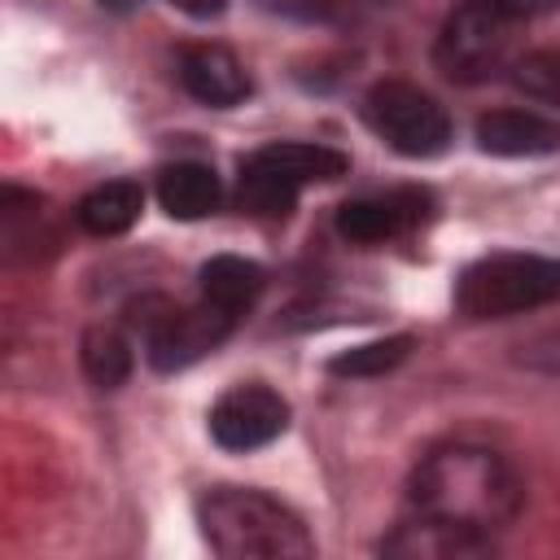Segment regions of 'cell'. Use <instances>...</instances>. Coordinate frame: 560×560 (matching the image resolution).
<instances>
[{"label":"cell","mask_w":560,"mask_h":560,"mask_svg":"<svg viewBox=\"0 0 560 560\" xmlns=\"http://www.w3.org/2000/svg\"><path fill=\"white\" fill-rule=\"evenodd\" d=\"M140 210H144V188L136 179H109V184H96L74 206V219L92 236H122L140 219Z\"/></svg>","instance_id":"obj_14"},{"label":"cell","mask_w":560,"mask_h":560,"mask_svg":"<svg viewBox=\"0 0 560 560\" xmlns=\"http://www.w3.org/2000/svg\"><path fill=\"white\" fill-rule=\"evenodd\" d=\"M512 83L547 105H560V52L556 48H542V52H525L516 66H512Z\"/></svg>","instance_id":"obj_19"},{"label":"cell","mask_w":560,"mask_h":560,"mask_svg":"<svg viewBox=\"0 0 560 560\" xmlns=\"http://www.w3.org/2000/svg\"><path fill=\"white\" fill-rule=\"evenodd\" d=\"M101 9H109V13H131V9H140L144 0H96Z\"/></svg>","instance_id":"obj_24"},{"label":"cell","mask_w":560,"mask_h":560,"mask_svg":"<svg viewBox=\"0 0 560 560\" xmlns=\"http://www.w3.org/2000/svg\"><path fill=\"white\" fill-rule=\"evenodd\" d=\"M79 363L96 389H118L131 376V346L114 328H88L79 341Z\"/></svg>","instance_id":"obj_17"},{"label":"cell","mask_w":560,"mask_h":560,"mask_svg":"<svg viewBox=\"0 0 560 560\" xmlns=\"http://www.w3.org/2000/svg\"><path fill=\"white\" fill-rule=\"evenodd\" d=\"M516 31H521L516 18H503L494 9H481V4H464L459 0L451 9V18L442 22V31H438L433 66L451 83H486V79H494L512 61Z\"/></svg>","instance_id":"obj_5"},{"label":"cell","mask_w":560,"mask_h":560,"mask_svg":"<svg viewBox=\"0 0 560 560\" xmlns=\"http://www.w3.org/2000/svg\"><path fill=\"white\" fill-rule=\"evenodd\" d=\"M158 201L171 219L192 223V219H206L219 210L223 184L206 162H175V166H162V175H158Z\"/></svg>","instance_id":"obj_12"},{"label":"cell","mask_w":560,"mask_h":560,"mask_svg":"<svg viewBox=\"0 0 560 560\" xmlns=\"http://www.w3.org/2000/svg\"><path fill=\"white\" fill-rule=\"evenodd\" d=\"M289 429V402L262 385V381H245L232 385L214 407H210V438L223 451H258L271 446L280 433Z\"/></svg>","instance_id":"obj_7"},{"label":"cell","mask_w":560,"mask_h":560,"mask_svg":"<svg viewBox=\"0 0 560 560\" xmlns=\"http://www.w3.org/2000/svg\"><path fill=\"white\" fill-rule=\"evenodd\" d=\"M254 158H262L267 166L284 171L293 184H319V179H341L350 171V158L341 149L328 144H306V140H276L267 149H258Z\"/></svg>","instance_id":"obj_15"},{"label":"cell","mask_w":560,"mask_h":560,"mask_svg":"<svg viewBox=\"0 0 560 560\" xmlns=\"http://www.w3.org/2000/svg\"><path fill=\"white\" fill-rule=\"evenodd\" d=\"M525 363H534V368H547V372H560V332H551L547 341H538V346H529L525 354H521Z\"/></svg>","instance_id":"obj_22"},{"label":"cell","mask_w":560,"mask_h":560,"mask_svg":"<svg viewBox=\"0 0 560 560\" xmlns=\"http://www.w3.org/2000/svg\"><path fill=\"white\" fill-rule=\"evenodd\" d=\"M201 298L223 306L228 315H241L258 302V293L267 289V271L241 254H214L210 262H201Z\"/></svg>","instance_id":"obj_13"},{"label":"cell","mask_w":560,"mask_h":560,"mask_svg":"<svg viewBox=\"0 0 560 560\" xmlns=\"http://www.w3.org/2000/svg\"><path fill=\"white\" fill-rule=\"evenodd\" d=\"M411 346L416 341L407 332H394V337H381V341H363V346H350V350L332 354L328 372L332 376H385L411 354Z\"/></svg>","instance_id":"obj_18"},{"label":"cell","mask_w":560,"mask_h":560,"mask_svg":"<svg viewBox=\"0 0 560 560\" xmlns=\"http://www.w3.org/2000/svg\"><path fill=\"white\" fill-rule=\"evenodd\" d=\"M407 499L416 516L494 538L521 512L525 486L499 451L477 446V442H451V446L429 451L416 464L407 481Z\"/></svg>","instance_id":"obj_1"},{"label":"cell","mask_w":560,"mask_h":560,"mask_svg":"<svg viewBox=\"0 0 560 560\" xmlns=\"http://www.w3.org/2000/svg\"><path fill=\"white\" fill-rule=\"evenodd\" d=\"M477 144L494 158H542L560 153V122L534 109H494L477 118Z\"/></svg>","instance_id":"obj_9"},{"label":"cell","mask_w":560,"mask_h":560,"mask_svg":"<svg viewBox=\"0 0 560 560\" xmlns=\"http://www.w3.org/2000/svg\"><path fill=\"white\" fill-rule=\"evenodd\" d=\"M490 547L494 542L481 534H468V529H455V525H442L416 512L407 525H398L381 542L385 556H402V560H472V556H486Z\"/></svg>","instance_id":"obj_10"},{"label":"cell","mask_w":560,"mask_h":560,"mask_svg":"<svg viewBox=\"0 0 560 560\" xmlns=\"http://www.w3.org/2000/svg\"><path fill=\"white\" fill-rule=\"evenodd\" d=\"M302 184H293L284 171L267 166L262 158H245L241 179H236V201L241 210H249L254 219H284L298 201Z\"/></svg>","instance_id":"obj_16"},{"label":"cell","mask_w":560,"mask_h":560,"mask_svg":"<svg viewBox=\"0 0 560 560\" xmlns=\"http://www.w3.org/2000/svg\"><path fill=\"white\" fill-rule=\"evenodd\" d=\"M420 206H424V197H416V192L359 197L337 210V232L354 245H381V241H394L398 232H407L411 223H420Z\"/></svg>","instance_id":"obj_11"},{"label":"cell","mask_w":560,"mask_h":560,"mask_svg":"<svg viewBox=\"0 0 560 560\" xmlns=\"http://www.w3.org/2000/svg\"><path fill=\"white\" fill-rule=\"evenodd\" d=\"M171 4H175L179 13H188V18H201V22H206V18H219V13L228 9V0H171Z\"/></svg>","instance_id":"obj_23"},{"label":"cell","mask_w":560,"mask_h":560,"mask_svg":"<svg viewBox=\"0 0 560 560\" xmlns=\"http://www.w3.org/2000/svg\"><path fill=\"white\" fill-rule=\"evenodd\" d=\"M368 127L402 158H438L451 144V118L424 88L407 79H381L363 96Z\"/></svg>","instance_id":"obj_6"},{"label":"cell","mask_w":560,"mask_h":560,"mask_svg":"<svg viewBox=\"0 0 560 560\" xmlns=\"http://www.w3.org/2000/svg\"><path fill=\"white\" fill-rule=\"evenodd\" d=\"M560 302V258L542 254H490L464 267L455 306L468 319H503Z\"/></svg>","instance_id":"obj_3"},{"label":"cell","mask_w":560,"mask_h":560,"mask_svg":"<svg viewBox=\"0 0 560 560\" xmlns=\"http://www.w3.org/2000/svg\"><path fill=\"white\" fill-rule=\"evenodd\" d=\"M131 328L144 337V354L158 372H179L197 359H206L236 324V315H228L223 306L206 302L201 306H175L162 293H144L127 306Z\"/></svg>","instance_id":"obj_4"},{"label":"cell","mask_w":560,"mask_h":560,"mask_svg":"<svg viewBox=\"0 0 560 560\" xmlns=\"http://www.w3.org/2000/svg\"><path fill=\"white\" fill-rule=\"evenodd\" d=\"M267 9H280V13H293V18H328L337 9V0H262Z\"/></svg>","instance_id":"obj_21"},{"label":"cell","mask_w":560,"mask_h":560,"mask_svg":"<svg viewBox=\"0 0 560 560\" xmlns=\"http://www.w3.org/2000/svg\"><path fill=\"white\" fill-rule=\"evenodd\" d=\"M197 525L214 556L223 560H306L315 538L293 508L267 490L214 486L197 499Z\"/></svg>","instance_id":"obj_2"},{"label":"cell","mask_w":560,"mask_h":560,"mask_svg":"<svg viewBox=\"0 0 560 560\" xmlns=\"http://www.w3.org/2000/svg\"><path fill=\"white\" fill-rule=\"evenodd\" d=\"M464 4H481V9H494V13H503V18H516V22H525V18L551 13L560 0H464Z\"/></svg>","instance_id":"obj_20"},{"label":"cell","mask_w":560,"mask_h":560,"mask_svg":"<svg viewBox=\"0 0 560 560\" xmlns=\"http://www.w3.org/2000/svg\"><path fill=\"white\" fill-rule=\"evenodd\" d=\"M179 83L188 96H197L201 105H214V109L241 105L254 88L241 57L223 44H188L179 52Z\"/></svg>","instance_id":"obj_8"}]
</instances>
